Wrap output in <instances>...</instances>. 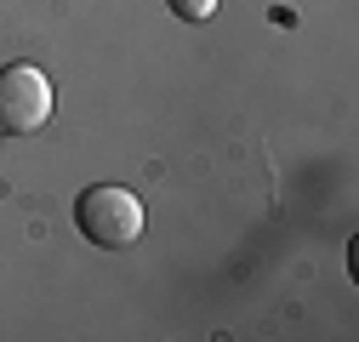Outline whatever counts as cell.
<instances>
[{
  "label": "cell",
  "instance_id": "obj_1",
  "mask_svg": "<svg viewBox=\"0 0 359 342\" xmlns=\"http://www.w3.org/2000/svg\"><path fill=\"white\" fill-rule=\"evenodd\" d=\"M74 223H80L86 240L103 245V251H131L143 240V228H149V211H143L137 194L120 189V183H92L74 200Z\"/></svg>",
  "mask_w": 359,
  "mask_h": 342
},
{
  "label": "cell",
  "instance_id": "obj_2",
  "mask_svg": "<svg viewBox=\"0 0 359 342\" xmlns=\"http://www.w3.org/2000/svg\"><path fill=\"white\" fill-rule=\"evenodd\" d=\"M57 97H52V80L40 74L34 63H12L0 69V132L12 137H34L40 125L52 120Z\"/></svg>",
  "mask_w": 359,
  "mask_h": 342
},
{
  "label": "cell",
  "instance_id": "obj_3",
  "mask_svg": "<svg viewBox=\"0 0 359 342\" xmlns=\"http://www.w3.org/2000/svg\"><path fill=\"white\" fill-rule=\"evenodd\" d=\"M165 6L183 18V23H205V18L217 12V0H165Z\"/></svg>",
  "mask_w": 359,
  "mask_h": 342
}]
</instances>
